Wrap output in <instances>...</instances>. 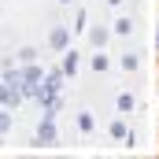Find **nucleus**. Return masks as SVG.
Listing matches in <instances>:
<instances>
[]
</instances>
